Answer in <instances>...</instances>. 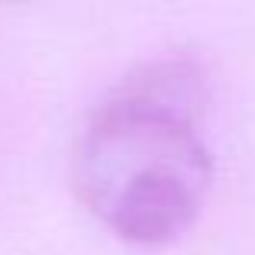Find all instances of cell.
I'll list each match as a JSON object with an SVG mask.
<instances>
[{"label": "cell", "mask_w": 255, "mask_h": 255, "mask_svg": "<svg viewBox=\"0 0 255 255\" xmlns=\"http://www.w3.org/2000/svg\"><path fill=\"white\" fill-rule=\"evenodd\" d=\"M210 81L197 58L162 55L123 75L75 139V187L123 239L165 243L191 226L213 178L204 139Z\"/></svg>", "instance_id": "1"}]
</instances>
